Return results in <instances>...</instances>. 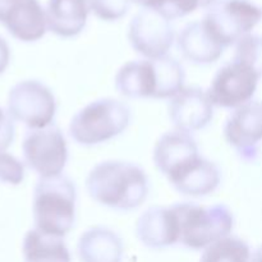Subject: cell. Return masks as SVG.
I'll return each mask as SVG.
<instances>
[{
    "label": "cell",
    "instance_id": "cell-1",
    "mask_svg": "<svg viewBox=\"0 0 262 262\" xmlns=\"http://www.w3.org/2000/svg\"><path fill=\"white\" fill-rule=\"evenodd\" d=\"M86 191L99 205L117 211H130L146 201L150 183L146 171L137 164L105 160L87 174Z\"/></svg>",
    "mask_w": 262,
    "mask_h": 262
},
{
    "label": "cell",
    "instance_id": "cell-2",
    "mask_svg": "<svg viewBox=\"0 0 262 262\" xmlns=\"http://www.w3.org/2000/svg\"><path fill=\"white\" fill-rule=\"evenodd\" d=\"M183 66L171 56L137 59L115 74V89L128 99H171L184 87Z\"/></svg>",
    "mask_w": 262,
    "mask_h": 262
},
{
    "label": "cell",
    "instance_id": "cell-3",
    "mask_svg": "<svg viewBox=\"0 0 262 262\" xmlns=\"http://www.w3.org/2000/svg\"><path fill=\"white\" fill-rule=\"evenodd\" d=\"M76 186L68 177L40 178L33 189L35 229L64 238L76 222Z\"/></svg>",
    "mask_w": 262,
    "mask_h": 262
},
{
    "label": "cell",
    "instance_id": "cell-4",
    "mask_svg": "<svg viewBox=\"0 0 262 262\" xmlns=\"http://www.w3.org/2000/svg\"><path fill=\"white\" fill-rule=\"evenodd\" d=\"M170 207L178 224V243L189 250H204L230 235L234 227V215L224 204L202 206L194 202H178Z\"/></svg>",
    "mask_w": 262,
    "mask_h": 262
},
{
    "label": "cell",
    "instance_id": "cell-5",
    "mask_svg": "<svg viewBox=\"0 0 262 262\" xmlns=\"http://www.w3.org/2000/svg\"><path fill=\"white\" fill-rule=\"evenodd\" d=\"M130 123V109L118 99L102 97L76 113L69 123L72 140L81 146H96L122 135Z\"/></svg>",
    "mask_w": 262,
    "mask_h": 262
},
{
    "label": "cell",
    "instance_id": "cell-6",
    "mask_svg": "<svg viewBox=\"0 0 262 262\" xmlns=\"http://www.w3.org/2000/svg\"><path fill=\"white\" fill-rule=\"evenodd\" d=\"M260 19V7L251 0H215L206 8L201 20L227 49L251 33Z\"/></svg>",
    "mask_w": 262,
    "mask_h": 262
},
{
    "label": "cell",
    "instance_id": "cell-7",
    "mask_svg": "<svg viewBox=\"0 0 262 262\" xmlns=\"http://www.w3.org/2000/svg\"><path fill=\"white\" fill-rule=\"evenodd\" d=\"M7 113L13 120L22 123L30 129L46 128L55 117V96L42 82L25 79L10 89L7 99Z\"/></svg>",
    "mask_w": 262,
    "mask_h": 262
},
{
    "label": "cell",
    "instance_id": "cell-8",
    "mask_svg": "<svg viewBox=\"0 0 262 262\" xmlns=\"http://www.w3.org/2000/svg\"><path fill=\"white\" fill-rule=\"evenodd\" d=\"M261 71L233 59L220 67L206 94L214 106L235 109L247 104L255 95Z\"/></svg>",
    "mask_w": 262,
    "mask_h": 262
},
{
    "label": "cell",
    "instance_id": "cell-9",
    "mask_svg": "<svg viewBox=\"0 0 262 262\" xmlns=\"http://www.w3.org/2000/svg\"><path fill=\"white\" fill-rule=\"evenodd\" d=\"M25 164L40 178L60 176L68 161V145L55 127L31 129L22 142Z\"/></svg>",
    "mask_w": 262,
    "mask_h": 262
},
{
    "label": "cell",
    "instance_id": "cell-10",
    "mask_svg": "<svg viewBox=\"0 0 262 262\" xmlns=\"http://www.w3.org/2000/svg\"><path fill=\"white\" fill-rule=\"evenodd\" d=\"M176 30L170 20L159 13L142 8L128 26V41L143 59L168 55L176 42Z\"/></svg>",
    "mask_w": 262,
    "mask_h": 262
},
{
    "label": "cell",
    "instance_id": "cell-11",
    "mask_svg": "<svg viewBox=\"0 0 262 262\" xmlns=\"http://www.w3.org/2000/svg\"><path fill=\"white\" fill-rule=\"evenodd\" d=\"M223 133L228 145L242 160L251 163L260 155L262 137V107L258 101L233 109L227 118Z\"/></svg>",
    "mask_w": 262,
    "mask_h": 262
},
{
    "label": "cell",
    "instance_id": "cell-12",
    "mask_svg": "<svg viewBox=\"0 0 262 262\" xmlns=\"http://www.w3.org/2000/svg\"><path fill=\"white\" fill-rule=\"evenodd\" d=\"M168 114L174 129L192 135L210 124L214 118V105L206 91L200 87L184 86L169 99Z\"/></svg>",
    "mask_w": 262,
    "mask_h": 262
},
{
    "label": "cell",
    "instance_id": "cell-13",
    "mask_svg": "<svg viewBox=\"0 0 262 262\" xmlns=\"http://www.w3.org/2000/svg\"><path fill=\"white\" fill-rule=\"evenodd\" d=\"M0 23L22 42H35L46 33L45 14L38 0H0Z\"/></svg>",
    "mask_w": 262,
    "mask_h": 262
},
{
    "label": "cell",
    "instance_id": "cell-14",
    "mask_svg": "<svg viewBox=\"0 0 262 262\" xmlns=\"http://www.w3.org/2000/svg\"><path fill=\"white\" fill-rule=\"evenodd\" d=\"M166 178L183 196L205 197L216 191L222 173L216 164L197 154L177 166Z\"/></svg>",
    "mask_w": 262,
    "mask_h": 262
},
{
    "label": "cell",
    "instance_id": "cell-15",
    "mask_svg": "<svg viewBox=\"0 0 262 262\" xmlns=\"http://www.w3.org/2000/svg\"><path fill=\"white\" fill-rule=\"evenodd\" d=\"M136 237L145 247L163 250L178 243V224L170 206H151L136 222Z\"/></svg>",
    "mask_w": 262,
    "mask_h": 262
},
{
    "label": "cell",
    "instance_id": "cell-16",
    "mask_svg": "<svg viewBox=\"0 0 262 262\" xmlns=\"http://www.w3.org/2000/svg\"><path fill=\"white\" fill-rule=\"evenodd\" d=\"M176 41L182 56L199 66L215 63L225 50L202 20H194L184 26L176 36Z\"/></svg>",
    "mask_w": 262,
    "mask_h": 262
},
{
    "label": "cell",
    "instance_id": "cell-17",
    "mask_svg": "<svg viewBox=\"0 0 262 262\" xmlns=\"http://www.w3.org/2000/svg\"><path fill=\"white\" fill-rule=\"evenodd\" d=\"M43 14L46 31L63 38L76 37L86 27L89 3L87 0H48Z\"/></svg>",
    "mask_w": 262,
    "mask_h": 262
},
{
    "label": "cell",
    "instance_id": "cell-18",
    "mask_svg": "<svg viewBox=\"0 0 262 262\" xmlns=\"http://www.w3.org/2000/svg\"><path fill=\"white\" fill-rule=\"evenodd\" d=\"M77 255L81 262H122L124 245L117 232L99 225L82 233L77 242Z\"/></svg>",
    "mask_w": 262,
    "mask_h": 262
},
{
    "label": "cell",
    "instance_id": "cell-19",
    "mask_svg": "<svg viewBox=\"0 0 262 262\" xmlns=\"http://www.w3.org/2000/svg\"><path fill=\"white\" fill-rule=\"evenodd\" d=\"M197 154H200L199 146L192 135L173 129L156 141L152 160L156 169L168 177L177 166Z\"/></svg>",
    "mask_w": 262,
    "mask_h": 262
},
{
    "label": "cell",
    "instance_id": "cell-20",
    "mask_svg": "<svg viewBox=\"0 0 262 262\" xmlns=\"http://www.w3.org/2000/svg\"><path fill=\"white\" fill-rule=\"evenodd\" d=\"M25 262H71V253L63 238L31 229L23 238Z\"/></svg>",
    "mask_w": 262,
    "mask_h": 262
},
{
    "label": "cell",
    "instance_id": "cell-21",
    "mask_svg": "<svg viewBox=\"0 0 262 262\" xmlns=\"http://www.w3.org/2000/svg\"><path fill=\"white\" fill-rule=\"evenodd\" d=\"M250 258L251 250L247 242L228 235L204 248L200 262H248Z\"/></svg>",
    "mask_w": 262,
    "mask_h": 262
},
{
    "label": "cell",
    "instance_id": "cell-22",
    "mask_svg": "<svg viewBox=\"0 0 262 262\" xmlns=\"http://www.w3.org/2000/svg\"><path fill=\"white\" fill-rule=\"evenodd\" d=\"M214 2L215 0H150L146 9L154 10L171 22L191 14L200 8L206 9Z\"/></svg>",
    "mask_w": 262,
    "mask_h": 262
},
{
    "label": "cell",
    "instance_id": "cell-23",
    "mask_svg": "<svg viewBox=\"0 0 262 262\" xmlns=\"http://www.w3.org/2000/svg\"><path fill=\"white\" fill-rule=\"evenodd\" d=\"M235 60L243 61L248 66L261 71V37L248 33L234 43Z\"/></svg>",
    "mask_w": 262,
    "mask_h": 262
},
{
    "label": "cell",
    "instance_id": "cell-24",
    "mask_svg": "<svg viewBox=\"0 0 262 262\" xmlns=\"http://www.w3.org/2000/svg\"><path fill=\"white\" fill-rule=\"evenodd\" d=\"M25 179V165L19 159L7 151L0 152V182L18 186Z\"/></svg>",
    "mask_w": 262,
    "mask_h": 262
},
{
    "label": "cell",
    "instance_id": "cell-25",
    "mask_svg": "<svg viewBox=\"0 0 262 262\" xmlns=\"http://www.w3.org/2000/svg\"><path fill=\"white\" fill-rule=\"evenodd\" d=\"M14 141V123L7 110L0 106V152L7 148Z\"/></svg>",
    "mask_w": 262,
    "mask_h": 262
},
{
    "label": "cell",
    "instance_id": "cell-26",
    "mask_svg": "<svg viewBox=\"0 0 262 262\" xmlns=\"http://www.w3.org/2000/svg\"><path fill=\"white\" fill-rule=\"evenodd\" d=\"M10 61V48L4 37L0 35V76L7 71Z\"/></svg>",
    "mask_w": 262,
    "mask_h": 262
},
{
    "label": "cell",
    "instance_id": "cell-27",
    "mask_svg": "<svg viewBox=\"0 0 262 262\" xmlns=\"http://www.w3.org/2000/svg\"><path fill=\"white\" fill-rule=\"evenodd\" d=\"M248 262H261V251L257 250L255 253H251V258Z\"/></svg>",
    "mask_w": 262,
    "mask_h": 262
},
{
    "label": "cell",
    "instance_id": "cell-28",
    "mask_svg": "<svg viewBox=\"0 0 262 262\" xmlns=\"http://www.w3.org/2000/svg\"><path fill=\"white\" fill-rule=\"evenodd\" d=\"M148 2H150V0H130V3H135V4L141 5V7H142V8L147 7Z\"/></svg>",
    "mask_w": 262,
    "mask_h": 262
},
{
    "label": "cell",
    "instance_id": "cell-29",
    "mask_svg": "<svg viewBox=\"0 0 262 262\" xmlns=\"http://www.w3.org/2000/svg\"><path fill=\"white\" fill-rule=\"evenodd\" d=\"M87 2H92V0H87Z\"/></svg>",
    "mask_w": 262,
    "mask_h": 262
}]
</instances>
